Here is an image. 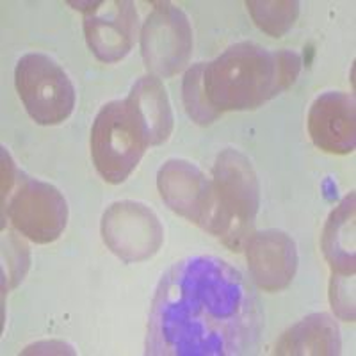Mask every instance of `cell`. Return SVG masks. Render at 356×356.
Here are the masks:
<instances>
[{"label":"cell","mask_w":356,"mask_h":356,"mask_svg":"<svg viewBox=\"0 0 356 356\" xmlns=\"http://www.w3.org/2000/svg\"><path fill=\"white\" fill-rule=\"evenodd\" d=\"M212 186L218 200V216L212 235L232 251H241L251 235L260 203V186L250 159L234 148L218 155Z\"/></svg>","instance_id":"cell-3"},{"label":"cell","mask_w":356,"mask_h":356,"mask_svg":"<svg viewBox=\"0 0 356 356\" xmlns=\"http://www.w3.org/2000/svg\"><path fill=\"white\" fill-rule=\"evenodd\" d=\"M157 187L175 214L182 216L209 234L214 232L218 200L212 182L193 162L171 159L159 170Z\"/></svg>","instance_id":"cell-9"},{"label":"cell","mask_w":356,"mask_h":356,"mask_svg":"<svg viewBox=\"0 0 356 356\" xmlns=\"http://www.w3.org/2000/svg\"><path fill=\"white\" fill-rule=\"evenodd\" d=\"M138 29V13L129 0L98 2L84 18L86 41L102 63H118L129 56Z\"/></svg>","instance_id":"cell-10"},{"label":"cell","mask_w":356,"mask_h":356,"mask_svg":"<svg viewBox=\"0 0 356 356\" xmlns=\"http://www.w3.org/2000/svg\"><path fill=\"white\" fill-rule=\"evenodd\" d=\"M141 54L154 77H173L193 54V31L182 9L159 4L141 31Z\"/></svg>","instance_id":"cell-6"},{"label":"cell","mask_w":356,"mask_h":356,"mask_svg":"<svg viewBox=\"0 0 356 356\" xmlns=\"http://www.w3.org/2000/svg\"><path fill=\"white\" fill-rule=\"evenodd\" d=\"M203 72H205V63H198L187 70L182 84L184 106L193 122H196L198 125H211L221 116V113H218L207 98Z\"/></svg>","instance_id":"cell-17"},{"label":"cell","mask_w":356,"mask_h":356,"mask_svg":"<svg viewBox=\"0 0 356 356\" xmlns=\"http://www.w3.org/2000/svg\"><path fill=\"white\" fill-rule=\"evenodd\" d=\"M339 324L328 314H312L287 330L276 344L275 355H340Z\"/></svg>","instance_id":"cell-14"},{"label":"cell","mask_w":356,"mask_h":356,"mask_svg":"<svg viewBox=\"0 0 356 356\" xmlns=\"http://www.w3.org/2000/svg\"><path fill=\"white\" fill-rule=\"evenodd\" d=\"M18 95L40 125H59L75 107V88L65 70L44 54H27L15 72Z\"/></svg>","instance_id":"cell-5"},{"label":"cell","mask_w":356,"mask_h":356,"mask_svg":"<svg viewBox=\"0 0 356 356\" xmlns=\"http://www.w3.org/2000/svg\"><path fill=\"white\" fill-rule=\"evenodd\" d=\"M246 8L260 31L273 38H282L300 17V2L296 0H248Z\"/></svg>","instance_id":"cell-16"},{"label":"cell","mask_w":356,"mask_h":356,"mask_svg":"<svg viewBox=\"0 0 356 356\" xmlns=\"http://www.w3.org/2000/svg\"><path fill=\"white\" fill-rule=\"evenodd\" d=\"M127 102L138 116L150 146L168 141L173 132V111L166 89L157 77L139 79L130 89Z\"/></svg>","instance_id":"cell-13"},{"label":"cell","mask_w":356,"mask_h":356,"mask_svg":"<svg viewBox=\"0 0 356 356\" xmlns=\"http://www.w3.org/2000/svg\"><path fill=\"white\" fill-rule=\"evenodd\" d=\"M4 214L22 235L36 244L57 241L68 222V203L54 186L22 178Z\"/></svg>","instance_id":"cell-7"},{"label":"cell","mask_w":356,"mask_h":356,"mask_svg":"<svg viewBox=\"0 0 356 356\" xmlns=\"http://www.w3.org/2000/svg\"><path fill=\"white\" fill-rule=\"evenodd\" d=\"M355 193H349L330 214L321 235V250L335 275H355Z\"/></svg>","instance_id":"cell-15"},{"label":"cell","mask_w":356,"mask_h":356,"mask_svg":"<svg viewBox=\"0 0 356 356\" xmlns=\"http://www.w3.org/2000/svg\"><path fill=\"white\" fill-rule=\"evenodd\" d=\"M300 72L301 57L292 50L271 52L243 41L205 65L203 86L218 113L251 111L287 91Z\"/></svg>","instance_id":"cell-2"},{"label":"cell","mask_w":356,"mask_h":356,"mask_svg":"<svg viewBox=\"0 0 356 356\" xmlns=\"http://www.w3.org/2000/svg\"><path fill=\"white\" fill-rule=\"evenodd\" d=\"M102 237L123 262H143L161 250L164 230L154 211L138 202H116L102 216Z\"/></svg>","instance_id":"cell-8"},{"label":"cell","mask_w":356,"mask_h":356,"mask_svg":"<svg viewBox=\"0 0 356 356\" xmlns=\"http://www.w3.org/2000/svg\"><path fill=\"white\" fill-rule=\"evenodd\" d=\"M148 146L150 143L129 102L114 100L102 107L91 129V157L106 182H125Z\"/></svg>","instance_id":"cell-4"},{"label":"cell","mask_w":356,"mask_h":356,"mask_svg":"<svg viewBox=\"0 0 356 356\" xmlns=\"http://www.w3.org/2000/svg\"><path fill=\"white\" fill-rule=\"evenodd\" d=\"M259 300L237 267L216 257H189L159 282L146 355L235 356L255 348Z\"/></svg>","instance_id":"cell-1"},{"label":"cell","mask_w":356,"mask_h":356,"mask_svg":"<svg viewBox=\"0 0 356 356\" xmlns=\"http://www.w3.org/2000/svg\"><path fill=\"white\" fill-rule=\"evenodd\" d=\"M330 301L342 321H355V275H335L330 284Z\"/></svg>","instance_id":"cell-18"},{"label":"cell","mask_w":356,"mask_h":356,"mask_svg":"<svg viewBox=\"0 0 356 356\" xmlns=\"http://www.w3.org/2000/svg\"><path fill=\"white\" fill-rule=\"evenodd\" d=\"M243 250H246L251 278L260 289L278 292L289 287L298 271V248L285 232L251 234Z\"/></svg>","instance_id":"cell-11"},{"label":"cell","mask_w":356,"mask_h":356,"mask_svg":"<svg viewBox=\"0 0 356 356\" xmlns=\"http://www.w3.org/2000/svg\"><path fill=\"white\" fill-rule=\"evenodd\" d=\"M355 107V98L342 91L317 97L308 113V132L314 145L328 154H351L356 145Z\"/></svg>","instance_id":"cell-12"}]
</instances>
